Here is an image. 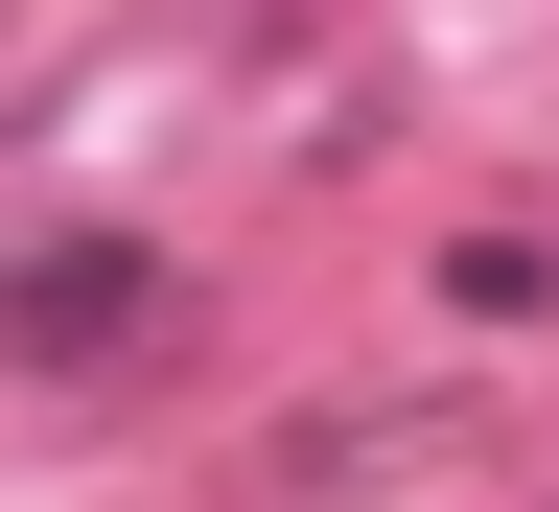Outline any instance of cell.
I'll return each instance as SVG.
<instances>
[{
	"mask_svg": "<svg viewBox=\"0 0 559 512\" xmlns=\"http://www.w3.org/2000/svg\"><path fill=\"white\" fill-rule=\"evenodd\" d=\"M466 466H489V396H326L234 443V512H373V489H466Z\"/></svg>",
	"mask_w": 559,
	"mask_h": 512,
	"instance_id": "1",
	"label": "cell"
},
{
	"mask_svg": "<svg viewBox=\"0 0 559 512\" xmlns=\"http://www.w3.org/2000/svg\"><path fill=\"white\" fill-rule=\"evenodd\" d=\"M140 326H164V257L140 234H24L0 257V349H24V373H117Z\"/></svg>",
	"mask_w": 559,
	"mask_h": 512,
	"instance_id": "2",
	"label": "cell"
}]
</instances>
